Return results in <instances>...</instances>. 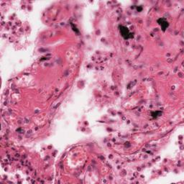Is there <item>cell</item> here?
<instances>
[{"mask_svg":"<svg viewBox=\"0 0 184 184\" xmlns=\"http://www.w3.org/2000/svg\"><path fill=\"white\" fill-rule=\"evenodd\" d=\"M120 33H121L122 36L124 39H129V38H132V35H131V33H130V31H129L127 27H120Z\"/></svg>","mask_w":184,"mask_h":184,"instance_id":"6da1fadb","label":"cell"}]
</instances>
